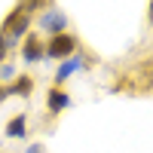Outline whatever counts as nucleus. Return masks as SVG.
I'll use <instances>...</instances> for the list:
<instances>
[{
  "label": "nucleus",
  "instance_id": "obj_7",
  "mask_svg": "<svg viewBox=\"0 0 153 153\" xmlns=\"http://www.w3.org/2000/svg\"><path fill=\"white\" fill-rule=\"evenodd\" d=\"M22 58L28 61V65H37V61L43 58V40L37 31H28L22 37Z\"/></svg>",
  "mask_w": 153,
  "mask_h": 153
},
{
  "label": "nucleus",
  "instance_id": "obj_8",
  "mask_svg": "<svg viewBox=\"0 0 153 153\" xmlns=\"http://www.w3.org/2000/svg\"><path fill=\"white\" fill-rule=\"evenodd\" d=\"M9 86V95H19V98H31L34 95V86H37V80L31 74H16L12 76V83H6Z\"/></svg>",
  "mask_w": 153,
  "mask_h": 153
},
{
  "label": "nucleus",
  "instance_id": "obj_5",
  "mask_svg": "<svg viewBox=\"0 0 153 153\" xmlns=\"http://www.w3.org/2000/svg\"><path fill=\"white\" fill-rule=\"evenodd\" d=\"M86 65H92V58H89V55H71V58H65V61H58V71H55V86H61V89H65V83L71 80L76 71H83Z\"/></svg>",
  "mask_w": 153,
  "mask_h": 153
},
{
  "label": "nucleus",
  "instance_id": "obj_11",
  "mask_svg": "<svg viewBox=\"0 0 153 153\" xmlns=\"http://www.w3.org/2000/svg\"><path fill=\"white\" fill-rule=\"evenodd\" d=\"M16 76V68L12 65H0V80H12Z\"/></svg>",
  "mask_w": 153,
  "mask_h": 153
},
{
  "label": "nucleus",
  "instance_id": "obj_14",
  "mask_svg": "<svg viewBox=\"0 0 153 153\" xmlns=\"http://www.w3.org/2000/svg\"><path fill=\"white\" fill-rule=\"evenodd\" d=\"M147 19L153 22V0H150V3H147Z\"/></svg>",
  "mask_w": 153,
  "mask_h": 153
},
{
  "label": "nucleus",
  "instance_id": "obj_4",
  "mask_svg": "<svg viewBox=\"0 0 153 153\" xmlns=\"http://www.w3.org/2000/svg\"><path fill=\"white\" fill-rule=\"evenodd\" d=\"M37 25H40V31H46L49 37L52 34H61V31H68V16H65V9H58V6H49L43 9L40 16H37Z\"/></svg>",
  "mask_w": 153,
  "mask_h": 153
},
{
  "label": "nucleus",
  "instance_id": "obj_1",
  "mask_svg": "<svg viewBox=\"0 0 153 153\" xmlns=\"http://www.w3.org/2000/svg\"><path fill=\"white\" fill-rule=\"evenodd\" d=\"M46 3V0H19L16 6H12L6 12V19L0 22V34L6 37V40H19V37H25L31 31V22H34V12L40 9Z\"/></svg>",
  "mask_w": 153,
  "mask_h": 153
},
{
  "label": "nucleus",
  "instance_id": "obj_6",
  "mask_svg": "<svg viewBox=\"0 0 153 153\" xmlns=\"http://www.w3.org/2000/svg\"><path fill=\"white\" fill-rule=\"evenodd\" d=\"M68 107H71V95L61 86H52L46 92V113H49V117H61Z\"/></svg>",
  "mask_w": 153,
  "mask_h": 153
},
{
  "label": "nucleus",
  "instance_id": "obj_9",
  "mask_svg": "<svg viewBox=\"0 0 153 153\" xmlns=\"http://www.w3.org/2000/svg\"><path fill=\"white\" fill-rule=\"evenodd\" d=\"M3 135L6 138H25V135H28V117H25V113H16V117L6 123Z\"/></svg>",
  "mask_w": 153,
  "mask_h": 153
},
{
  "label": "nucleus",
  "instance_id": "obj_3",
  "mask_svg": "<svg viewBox=\"0 0 153 153\" xmlns=\"http://www.w3.org/2000/svg\"><path fill=\"white\" fill-rule=\"evenodd\" d=\"M76 49H80L76 34L61 31V34H52V37L43 43V55H46V58H52V61H65V58L76 55Z\"/></svg>",
  "mask_w": 153,
  "mask_h": 153
},
{
  "label": "nucleus",
  "instance_id": "obj_12",
  "mask_svg": "<svg viewBox=\"0 0 153 153\" xmlns=\"http://www.w3.org/2000/svg\"><path fill=\"white\" fill-rule=\"evenodd\" d=\"M6 98H9V86H6V83H0V104H3Z\"/></svg>",
  "mask_w": 153,
  "mask_h": 153
},
{
  "label": "nucleus",
  "instance_id": "obj_13",
  "mask_svg": "<svg viewBox=\"0 0 153 153\" xmlns=\"http://www.w3.org/2000/svg\"><path fill=\"white\" fill-rule=\"evenodd\" d=\"M25 153H43V144H40V141H37V144H31V147H28V150H25Z\"/></svg>",
  "mask_w": 153,
  "mask_h": 153
},
{
  "label": "nucleus",
  "instance_id": "obj_2",
  "mask_svg": "<svg viewBox=\"0 0 153 153\" xmlns=\"http://www.w3.org/2000/svg\"><path fill=\"white\" fill-rule=\"evenodd\" d=\"M153 89V61H144V65H138L129 76H123L120 83L110 86V92H138L144 95Z\"/></svg>",
  "mask_w": 153,
  "mask_h": 153
},
{
  "label": "nucleus",
  "instance_id": "obj_10",
  "mask_svg": "<svg viewBox=\"0 0 153 153\" xmlns=\"http://www.w3.org/2000/svg\"><path fill=\"white\" fill-rule=\"evenodd\" d=\"M9 46H12V43L6 40V37H3V34H0V65H3V61L9 58Z\"/></svg>",
  "mask_w": 153,
  "mask_h": 153
}]
</instances>
